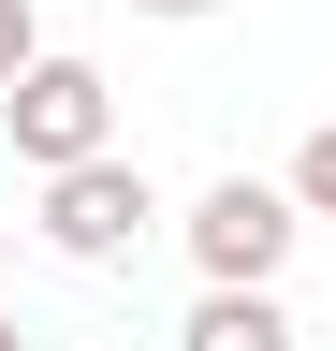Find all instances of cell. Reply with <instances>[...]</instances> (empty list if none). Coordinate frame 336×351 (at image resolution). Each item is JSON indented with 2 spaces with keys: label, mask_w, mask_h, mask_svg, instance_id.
Masks as SVG:
<instances>
[{
  "label": "cell",
  "mask_w": 336,
  "mask_h": 351,
  "mask_svg": "<svg viewBox=\"0 0 336 351\" xmlns=\"http://www.w3.org/2000/svg\"><path fill=\"white\" fill-rule=\"evenodd\" d=\"M59 263H88V278H117L146 234H161V176L132 161V147H88V161H59L44 176V219H29Z\"/></svg>",
  "instance_id": "6da1fadb"
},
{
  "label": "cell",
  "mask_w": 336,
  "mask_h": 351,
  "mask_svg": "<svg viewBox=\"0 0 336 351\" xmlns=\"http://www.w3.org/2000/svg\"><path fill=\"white\" fill-rule=\"evenodd\" d=\"M292 234H307V191H292V176H205V191L176 205L190 278H278Z\"/></svg>",
  "instance_id": "7a4b0ae2"
},
{
  "label": "cell",
  "mask_w": 336,
  "mask_h": 351,
  "mask_svg": "<svg viewBox=\"0 0 336 351\" xmlns=\"http://www.w3.org/2000/svg\"><path fill=\"white\" fill-rule=\"evenodd\" d=\"M0 132H15V161L29 176H59V161H88V147H117V88L88 73V59H29L15 88H0Z\"/></svg>",
  "instance_id": "3957f363"
},
{
  "label": "cell",
  "mask_w": 336,
  "mask_h": 351,
  "mask_svg": "<svg viewBox=\"0 0 336 351\" xmlns=\"http://www.w3.org/2000/svg\"><path fill=\"white\" fill-rule=\"evenodd\" d=\"M176 351H307V322L278 307V278H205V307L176 322Z\"/></svg>",
  "instance_id": "277c9868"
},
{
  "label": "cell",
  "mask_w": 336,
  "mask_h": 351,
  "mask_svg": "<svg viewBox=\"0 0 336 351\" xmlns=\"http://www.w3.org/2000/svg\"><path fill=\"white\" fill-rule=\"evenodd\" d=\"M292 191H307V219H336V117L307 132V147H292Z\"/></svg>",
  "instance_id": "5b68a950"
},
{
  "label": "cell",
  "mask_w": 336,
  "mask_h": 351,
  "mask_svg": "<svg viewBox=\"0 0 336 351\" xmlns=\"http://www.w3.org/2000/svg\"><path fill=\"white\" fill-rule=\"evenodd\" d=\"M29 59H44V15H29V0H0V88H15Z\"/></svg>",
  "instance_id": "8992f818"
},
{
  "label": "cell",
  "mask_w": 336,
  "mask_h": 351,
  "mask_svg": "<svg viewBox=\"0 0 336 351\" xmlns=\"http://www.w3.org/2000/svg\"><path fill=\"white\" fill-rule=\"evenodd\" d=\"M132 15H161V29H190V15H220V0H132Z\"/></svg>",
  "instance_id": "52a82bcc"
},
{
  "label": "cell",
  "mask_w": 336,
  "mask_h": 351,
  "mask_svg": "<svg viewBox=\"0 0 336 351\" xmlns=\"http://www.w3.org/2000/svg\"><path fill=\"white\" fill-rule=\"evenodd\" d=\"M0 351H29V322H0Z\"/></svg>",
  "instance_id": "ba28073f"
},
{
  "label": "cell",
  "mask_w": 336,
  "mask_h": 351,
  "mask_svg": "<svg viewBox=\"0 0 336 351\" xmlns=\"http://www.w3.org/2000/svg\"><path fill=\"white\" fill-rule=\"evenodd\" d=\"M0 263H15V219H0Z\"/></svg>",
  "instance_id": "9c48e42d"
}]
</instances>
